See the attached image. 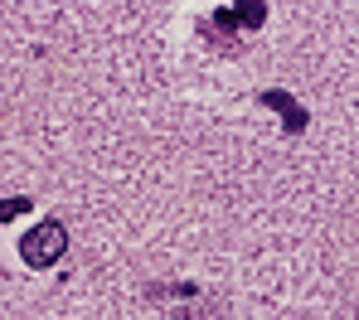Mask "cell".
<instances>
[{
	"label": "cell",
	"instance_id": "obj_3",
	"mask_svg": "<svg viewBox=\"0 0 359 320\" xmlns=\"http://www.w3.org/2000/svg\"><path fill=\"white\" fill-rule=\"evenodd\" d=\"M267 20V5H238L233 10V25H262Z\"/></svg>",
	"mask_w": 359,
	"mask_h": 320
},
{
	"label": "cell",
	"instance_id": "obj_4",
	"mask_svg": "<svg viewBox=\"0 0 359 320\" xmlns=\"http://www.w3.org/2000/svg\"><path fill=\"white\" fill-rule=\"evenodd\" d=\"M15 214H29V199L20 194V199H0V223H10Z\"/></svg>",
	"mask_w": 359,
	"mask_h": 320
},
{
	"label": "cell",
	"instance_id": "obj_2",
	"mask_svg": "<svg viewBox=\"0 0 359 320\" xmlns=\"http://www.w3.org/2000/svg\"><path fill=\"white\" fill-rule=\"evenodd\" d=\"M262 102H267L272 112H282V122H287V131H292V136H297V131H306V112L297 107V97H287L282 88H267V92H262Z\"/></svg>",
	"mask_w": 359,
	"mask_h": 320
},
{
	"label": "cell",
	"instance_id": "obj_1",
	"mask_svg": "<svg viewBox=\"0 0 359 320\" xmlns=\"http://www.w3.org/2000/svg\"><path fill=\"white\" fill-rule=\"evenodd\" d=\"M68 248V233H63L59 218H44V223H34L29 233H25V243H20V257L29 262V267H54Z\"/></svg>",
	"mask_w": 359,
	"mask_h": 320
}]
</instances>
